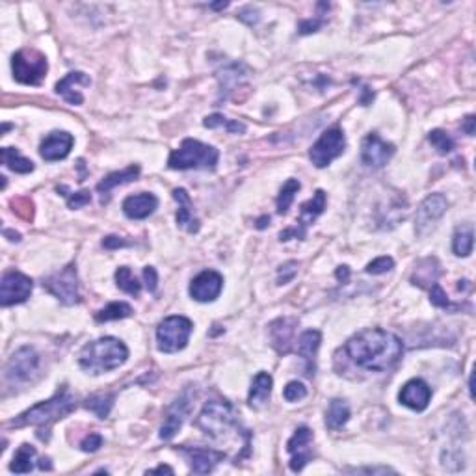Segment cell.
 I'll return each instance as SVG.
<instances>
[{
	"instance_id": "1",
	"label": "cell",
	"mask_w": 476,
	"mask_h": 476,
	"mask_svg": "<svg viewBox=\"0 0 476 476\" xmlns=\"http://www.w3.org/2000/svg\"><path fill=\"white\" fill-rule=\"evenodd\" d=\"M346 356L351 363L365 370L386 372L400 361L404 351L402 340L386 329H363L344 344Z\"/></svg>"
},
{
	"instance_id": "2",
	"label": "cell",
	"mask_w": 476,
	"mask_h": 476,
	"mask_svg": "<svg viewBox=\"0 0 476 476\" xmlns=\"http://www.w3.org/2000/svg\"><path fill=\"white\" fill-rule=\"evenodd\" d=\"M196 425L205 436L212 437L216 441H229L231 437H250V431L244 430L238 415L227 400H210L201 409Z\"/></svg>"
},
{
	"instance_id": "3",
	"label": "cell",
	"mask_w": 476,
	"mask_h": 476,
	"mask_svg": "<svg viewBox=\"0 0 476 476\" xmlns=\"http://www.w3.org/2000/svg\"><path fill=\"white\" fill-rule=\"evenodd\" d=\"M77 408V400L71 395L68 387L63 386L62 389H58L56 395L45 402H40L32 406L30 409H26L24 413H21L17 419H13L10 422V426L13 428H23V426H35L40 434L38 437L41 436V431H51V426L56 422V420L68 417L73 409ZM51 436V434H49Z\"/></svg>"
},
{
	"instance_id": "4",
	"label": "cell",
	"mask_w": 476,
	"mask_h": 476,
	"mask_svg": "<svg viewBox=\"0 0 476 476\" xmlns=\"http://www.w3.org/2000/svg\"><path fill=\"white\" fill-rule=\"evenodd\" d=\"M127 359H129V350L116 337L91 340L79 354V365L90 374H102V372L119 369Z\"/></svg>"
},
{
	"instance_id": "5",
	"label": "cell",
	"mask_w": 476,
	"mask_h": 476,
	"mask_svg": "<svg viewBox=\"0 0 476 476\" xmlns=\"http://www.w3.org/2000/svg\"><path fill=\"white\" fill-rule=\"evenodd\" d=\"M218 159V149L193 138H187L181 148L170 154L168 166L171 170H214Z\"/></svg>"
},
{
	"instance_id": "6",
	"label": "cell",
	"mask_w": 476,
	"mask_h": 476,
	"mask_svg": "<svg viewBox=\"0 0 476 476\" xmlns=\"http://www.w3.org/2000/svg\"><path fill=\"white\" fill-rule=\"evenodd\" d=\"M13 79L26 86H40L49 71L45 54L35 49H23L13 54L12 58Z\"/></svg>"
},
{
	"instance_id": "7",
	"label": "cell",
	"mask_w": 476,
	"mask_h": 476,
	"mask_svg": "<svg viewBox=\"0 0 476 476\" xmlns=\"http://www.w3.org/2000/svg\"><path fill=\"white\" fill-rule=\"evenodd\" d=\"M192 322L187 317L175 315L168 317L159 324L157 328V346L164 354H175L188 344V339L192 335Z\"/></svg>"
},
{
	"instance_id": "8",
	"label": "cell",
	"mask_w": 476,
	"mask_h": 476,
	"mask_svg": "<svg viewBox=\"0 0 476 476\" xmlns=\"http://www.w3.org/2000/svg\"><path fill=\"white\" fill-rule=\"evenodd\" d=\"M43 289L51 292L54 298L65 303V306H74L80 301L79 290V273L74 264H68L60 272H54L43 279Z\"/></svg>"
},
{
	"instance_id": "9",
	"label": "cell",
	"mask_w": 476,
	"mask_h": 476,
	"mask_svg": "<svg viewBox=\"0 0 476 476\" xmlns=\"http://www.w3.org/2000/svg\"><path fill=\"white\" fill-rule=\"evenodd\" d=\"M344 132L340 131L339 127H333V129H328L317 142L312 143L311 151H309V159L317 168H326L335 159H339L340 154L344 153Z\"/></svg>"
},
{
	"instance_id": "10",
	"label": "cell",
	"mask_w": 476,
	"mask_h": 476,
	"mask_svg": "<svg viewBox=\"0 0 476 476\" xmlns=\"http://www.w3.org/2000/svg\"><path fill=\"white\" fill-rule=\"evenodd\" d=\"M40 369V356L32 346H23L19 348L6 365V380L12 383H24L32 380V376Z\"/></svg>"
},
{
	"instance_id": "11",
	"label": "cell",
	"mask_w": 476,
	"mask_h": 476,
	"mask_svg": "<svg viewBox=\"0 0 476 476\" xmlns=\"http://www.w3.org/2000/svg\"><path fill=\"white\" fill-rule=\"evenodd\" d=\"M326 199H328L326 198V192H324V190H317L315 196H312L309 201H306V203L301 205L300 220L296 221V225L287 229V231L279 232V240L285 242V240H289L290 237L303 240L307 235V229L315 223V220H317L318 216L324 212V209H326Z\"/></svg>"
},
{
	"instance_id": "12",
	"label": "cell",
	"mask_w": 476,
	"mask_h": 476,
	"mask_svg": "<svg viewBox=\"0 0 476 476\" xmlns=\"http://www.w3.org/2000/svg\"><path fill=\"white\" fill-rule=\"evenodd\" d=\"M448 201L443 193H430L428 198L419 205L415 214V231L419 237H426L428 232L437 225L443 214L447 212Z\"/></svg>"
},
{
	"instance_id": "13",
	"label": "cell",
	"mask_w": 476,
	"mask_h": 476,
	"mask_svg": "<svg viewBox=\"0 0 476 476\" xmlns=\"http://www.w3.org/2000/svg\"><path fill=\"white\" fill-rule=\"evenodd\" d=\"M34 289V283L29 276L21 272L10 270L2 276V283H0V303L2 307L15 306V303H23L30 298Z\"/></svg>"
},
{
	"instance_id": "14",
	"label": "cell",
	"mask_w": 476,
	"mask_h": 476,
	"mask_svg": "<svg viewBox=\"0 0 476 476\" xmlns=\"http://www.w3.org/2000/svg\"><path fill=\"white\" fill-rule=\"evenodd\" d=\"M190 408H192V392H190V389H184L168 408L166 419L162 422V428H160V439L170 441L175 437L177 431L181 430L182 422L187 420Z\"/></svg>"
},
{
	"instance_id": "15",
	"label": "cell",
	"mask_w": 476,
	"mask_h": 476,
	"mask_svg": "<svg viewBox=\"0 0 476 476\" xmlns=\"http://www.w3.org/2000/svg\"><path fill=\"white\" fill-rule=\"evenodd\" d=\"M312 431L307 426H300L294 431V436L290 437L287 443V450L290 454V470L292 473H300L309 461H311L312 450Z\"/></svg>"
},
{
	"instance_id": "16",
	"label": "cell",
	"mask_w": 476,
	"mask_h": 476,
	"mask_svg": "<svg viewBox=\"0 0 476 476\" xmlns=\"http://www.w3.org/2000/svg\"><path fill=\"white\" fill-rule=\"evenodd\" d=\"M392 154H395V145L381 140L376 132L365 136L361 143V162L370 168H383L392 159Z\"/></svg>"
},
{
	"instance_id": "17",
	"label": "cell",
	"mask_w": 476,
	"mask_h": 476,
	"mask_svg": "<svg viewBox=\"0 0 476 476\" xmlns=\"http://www.w3.org/2000/svg\"><path fill=\"white\" fill-rule=\"evenodd\" d=\"M221 289H223V278L214 270H205L193 278L192 285H190V296L196 301L207 303V301H214L220 296Z\"/></svg>"
},
{
	"instance_id": "18",
	"label": "cell",
	"mask_w": 476,
	"mask_h": 476,
	"mask_svg": "<svg viewBox=\"0 0 476 476\" xmlns=\"http://www.w3.org/2000/svg\"><path fill=\"white\" fill-rule=\"evenodd\" d=\"M179 450L187 456L188 463H190V469H192V473H196V475L212 473L216 465L225 458V454L223 452H216L212 448L205 447H181Z\"/></svg>"
},
{
	"instance_id": "19",
	"label": "cell",
	"mask_w": 476,
	"mask_h": 476,
	"mask_svg": "<svg viewBox=\"0 0 476 476\" xmlns=\"http://www.w3.org/2000/svg\"><path fill=\"white\" fill-rule=\"evenodd\" d=\"M73 136L65 131H54L41 142L40 154L41 159H45L47 162H56V160H63L71 153L73 148Z\"/></svg>"
},
{
	"instance_id": "20",
	"label": "cell",
	"mask_w": 476,
	"mask_h": 476,
	"mask_svg": "<svg viewBox=\"0 0 476 476\" xmlns=\"http://www.w3.org/2000/svg\"><path fill=\"white\" fill-rule=\"evenodd\" d=\"M431 398V389L428 387L425 380H409L402 387V391L398 395V400L406 406V408L413 409V411H425L428 408Z\"/></svg>"
},
{
	"instance_id": "21",
	"label": "cell",
	"mask_w": 476,
	"mask_h": 476,
	"mask_svg": "<svg viewBox=\"0 0 476 476\" xmlns=\"http://www.w3.org/2000/svg\"><path fill=\"white\" fill-rule=\"evenodd\" d=\"M91 84V79L82 71H73V73L65 74L60 82L56 84V93L62 95L63 101H68L69 104H82L84 97L80 88H88Z\"/></svg>"
},
{
	"instance_id": "22",
	"label": "cell",
	"mask_w": 476,
	"mask_h": 476,
	"mask_svg": "<svg viewBox=\"0 0 476 476\" xmlns=\"http://www.w3.org/2000/svg\"><path fill=\"white\" fill-rule=\"evenodd\" d=\"M320 342H322L320 331H317V329H307V331H303L300 335L298 344H296V351L306 361V374L309 378H312L315 370H317V351L320 348Z\"/></svg>"
},
{
	"instance_id": "23",
	"label": "cell",
	"mask_w": 476,
	"mask_h": 476,
	"mask_svg": "<svg viewBox=\"0 0 476 476\" xmlns=\"http://www.w3.org/2000/svg\"><path fill=\"white\" fill-rule=\"evenodd\" d=\"M157 207H159V199H157V196L149 192L129 196L123 201V212L131 220H145V218L153 214Z\"/></svg>"
},
{
	"instance_id": "24",
	"label": "cell",
	"mask_w": 476,
	"mask_h": 476,
	"mask_svg": "<svg viewBox=\"0 0 476 476\" xmlns=\"http://www.w3.org/2000/svg\"><path fill=\"white\" fill-rule=\"evenodd\" d=\"M296 318H278L276 322L270 326V335H272V342L279 354H289L292 339H294L296 329Z\"/></svg>"
},
{
	"instance_id": "25",
	"label": "cell",
	"mask_w": 476,
	"mask_h": 476,
	"mask_svg": "<svg viewBox=\"0 0 476 476\" xmlns=\"http://www.w3.org/2000/svg\"><path fill=\"white\" fill-rule=\"evenodd\" d=\"M173 199L179 203V210H177V223L187 229L188 232H198L199 231V221L192 212V201L188 198V193L184 188H175L173 190Z\"/></svg>"
},
{
	"instance_id": "26",
	"label": "cell",
	"mask_w": 476,
	"mask_h": 476,
	"mask_svg": "<svg viewBox=\"0 0 476 476\" xmlns=\"http://www.w3.org/2000/svg\"><path fill=\"white\" fill-rule=\"evenodd\" d=\"M272 387H273L272 376L268 374V372H259V374L253 378V381H251L250 395H248V404H250L253 409L262 408V406L270 400Z\"/></svg>"
},
{
	"instance_id": "27",
	"label": "cell",
	"mask_w": 476,
	"mask_h": 476,
	"mask_svg": "<svg viewBox=\"0 0 476 476\" xmlns=\"http://www.w3.org/2000/svg\"><path fill=\"white\" fill-rule=\"evenodd\" d=\"M140 175V166H129L123 171H113L110 175H106L99 184H97V192L102 196V201H106L108 193L112 192L113 188L119 184H127V182L136 181Z\"/></svg>"
},
{
	"instance_id": "28",
	"label": "cell",
	"mask_w": 476,
	"mask_h": 476,
	"mask_svg": "<svg viewBox=\"0 0 476 476\" xmlns=\"http://www.w3.org/2000/svg\"><path fill=\"white\" fill-rule=\"evenodd\" d=\"M350 420V408L344 400L340 398H335L331 400L328 406V411H326V426L329 430H340L342 426Z\"/></svg>"
},
{
	"instance_id": "29",
	"label": "cell",
	"mask_w": 476,
	"mask_h": 476,
	"mask_svg": "<svg viewBox=\"0 0 476 476\" xmlns=\"http://www.w3.org/2000/svg\"><path fill=\"white\" fill-rule=\"evenodd\" d=\"M439 273H441V270H439L437 259L436 257H428L417 267L411 281H413V285H419V287H431L439 278Z\"/></svg>"
},
{
	"instance_id": "30",
	"label": "cell",
	"mask_w": 476,
	"mask_h": 476,
	"mask_svg": "<svg viewBox=\"0 0 476 476\" xmlns=\"http://www.w3.org/2000/svg\"><path fill=\"white\" fill-rule=\"evenodd\" d=\"M473 244H475V232H473L470 223L459 227L458 231L454 232L452 251L458 257H469L473 253Z\"/></svg>"
},
{
	"instance_id": "31",
	"label": "cell",
	"mask_w": 476,
	"mask_h": 476,
	"mask_svg": "<svg viewBox=\"0 0 476 476\" xmlns=\"http://www.w3.org/2000/svg\"><path fill=\"white\" fill-rule=\"evenodd\" d=\"M246 68L242 65V63H229L227 68H223L218 73V79H220V86H221V93H223V97L229 93V91L235 88V86L240 82V80L244 79L246 77Z\"/></svg>"
},
{
	"instance_id": "32",
	"label": "cell",
	"mask_w": 476,
	"mask_h": 476,
	"mask_svg": "<svg viewBox=\"0 0 476 476\" xmlns=\"http://www.w3.org/2000/svg\"><path fill=\"white\" fill-rule=\"evenodd\" d=\"M2 164L6 166L8 170L15 171V173H30V171H34V162L24 159L23 154L13 148L2 149Z\"/></svg>"
},
{
	"instance_id": "33",
	"label": "cell",
	"mask_w": 476,
	"mask_h": 476,
	"mask_svg": "<svg viewBox=\"0 0 476 476\" xmlns=\"http://www.w3.org/2000/svg\"><path fill=\"white\" fill-rule=\"evenodd\" d=\"M113 406V395L110 392H95L84 400V408L95 413L99 419H106Z\"/></svg>"
},
{
	"instance_id": "34",
	"label": "cell",
	"mask_w": 476,
	"mask_h": 476,
	"mask_svg": "<svg viewBox=\"0 0 476 476\" xmlns=\"http://www.w3.org/2000/svg\"><path fill=\"white\" fill-rule=\"evenodd\" d=\"M35 461V448L32 445H21L17 450V454L13 456V461L10 465V470L12 473H21V475H26L30 470L34 469Z\"/></svg>"
},
{
	"instance_id": "35",
	"label": "cell",
	"mask_w": 476,
	"mask_h": 476,
	"mask_svg": "<svg viewBox=\"0 0 476 476\" xmlns=\"http://www.w3.org/2000/svg\"><path fill=\"white\" fill-rule=\"evenodd\" d=\"M132 315V307L125 301H113L108 303L104 309L95 315L97 322H110V320H121V318H129Z\"/></svg>"
},
{
	"instance_id": "36",
	"label": "cell",
	"mask_w": 476,
	"mask_h": 476,
	"mask_svg": "<svg viewBox=\"0 0 476 476\" xmlns=\"http://www.w3.org/2000/svg\"><path fill=\"white\" fill-rule=\"evenodd\" d=\"M301 188V182L298 181V179H289V181L285 182L283 188H281V192H279L278 196V212L279 214H287L290 209V205H292V201H294L296 193L300 192Z\"/></svg>"
},
{
	"instance_id": "37",
	"label": "cell",
	"mask_w": 476,
	"mask_h": 476,
	"mask_svg": "<svg viewBox=\"0 0 476 476\" xmlns=\"http://www.w3.org/2000/svg\"><path fill=\"white\" fill-rule=\"evenodd\" d=\"M203 125L207 129H218V127H223L225 131L232 132V134H244L246 132V125L240 123V121H232V119H227L225 116L221 113H212L209 118H205Z\"/></svg>"
},
{
	"instance_id": "38",
	"label": "cell",
	"mask_w": 476,
	"mask_h": 476,
	"mask_svg": "<svg viewBox=\"0 0 476 476\" xmlns=\"http://www.w3.org/2000/svg\"><path fill=\"white\" fill-rule=\"evenodd\" d=\"M116 283H118V287L123 290V292H127V294L131 296H138L140 294V290H142L140 281L132 276L131 268L127 267L118 268V272H116Z\"/></svg>"
},
{
	"instance_id": "39",
	"label": "cell",
	"mask_w": 476,
	"mask_h": 476,
	"mask_svg": "<svg viewBox=\"0 0 476 476\" xmlns=\"http://www.w3.org/2000/svg\"><path fill=\"white\" fill-rule=\"evenodd\" d=\"M428 140H430L431 145L437 149V153H441V154L450 153V151H454V148H456V143H454L452 138L448 136L445 131H441V129L431 131L430 134H428Z\"/></svg>"
},
{
	"instance_id": "40",
	"label": "cell",
	"mask_w": 476,
	"mask_h": 476,
	"mask_svg": "<svg viewBox=\"0 0 476 476\" xmlns=\"http://www.w3.org/2000/svg\"><path fill=\"white\" fill-rule=\"evenodd\" d=\"M58 193H62L63 198L68 199L69 209H80V207H86V205L91 201V193L88 190H80V192H69L68 187H58Z\"/></svg>"
},
{
	"instance_id": "41",
	"label": "cell",
	"mask_w": 476,
	"mask_h": 476,
	"mask_svg": "<svg viewBox=\"0 0 476 476\" xmlns=\"http://www.w3.org/2000/svg\"><path fill=\"white\" fill-rule=\"evenodd\" d=\"M392 268H395V261H392L391 257H378V259H374V261L367 264L365 272L372 273V276H380V273L391 272Z\"/></svg>"
},
{
	"instance_id": "42",
	"label": "cell",
	"mask_w": 476,
	"mask_h": 476,
	"mask_svg": "<svg viewBox=\"0 0 476 476\" xmlns=\"http://www.w3.org/2000/svg\"><path fill=\"white\" fill-rule=\"evenodd\" d=\"M283 397L287 402H298L307 397V389L300 381H289L283 389Z\"/></svg>"
},
{
	"instance_id": "43",
	"label": "cell",
	"mask_w": 476,
	"mask_h": 476,
	"mask_svg": "<svg viewBox=\"0 0 476 476\" xmlns=\"http://www.w3.org/2000/svg\"><path fill=\"white\" fill-rule=\"evenodd\" d=\"M430 301L436 307H441V309H456V307L450 303V300L445 294V290L441 289V285L434 283L430 287Z\"/></svg>"
},
{
	"instance_id": "44",
	"label": "cell",
	"mask_w": 476,
	"mask_h": 476,
	"mask_svg": "<svg viewBox=\"0 0 476 476\" xmlns=\"http://www.w3.org/2000/svg\"><path fill=\"white\" fill-rule=\"evenodd\" d=\"M12 207L13 212H17L23 220H32V216H34V205H32L30 199L21 198L17 199V201H12Z\"/></svg>"
},
{
	"instance_id": "45",
	"label": "cell",
	"mask_w": 476,
	"mask_h": 476,
	"mask_svg": "<svg viewBox=\"0 0 476 476\" xmlns=\"http://www.w3.org/2000/svg\"><path fill=\"white\" fill-rule=\"evenodd\" d=\"M296 273H298V262L290 261L287 262V264H283V267L278 270V285L290 283V281L294 279Z\"/></svg>"
},
{
	"instance_id": "46",
	"label": "cell",
	"mask_w": 476,
	"mask_h": 476,
	"mask_svg": "<svg viewBox=\"0 0 476 476\" xmlns=\"http://www.w3.org/2000/svg\"><path fill=\"white\" fill-rule=\"evenodd\" d=\"M101 447H102L101 434H90V436H86L84 439H82V443H80V448H82L84 452H95V450H99Z\"/></svg>"
},
{
	"instance_id": "47",
	"label": "cell",
	"mask_w": 476,
	"mask_h": 476,
	"mask_svg": "<svg viewBox=\"0 0 476 476\" xmlns=\"http://www.w3.org/2000/svg\"><path fill=\"white\" fill-rule=\"evenodd\" d=\"M324 23H326V19H324L322 13H318L317 19H307V21L300 23V34H312V32H317Z\"/></svg>"
},
{
	"instance_id": "48",
	"label": "cell",
	"mask_w": 476,
	"mask_h": 476,
	"mask_svg": "<svg viewBox=\"0 0 476 476\" xmlns=\"http://www.w3.org/2000/svg\"><path fill=\"white\" fill-rule=\"evenodd\" d=\"M143 279H145V287H148L149 292H154V290H157V283H159L157 270H154L153 267L143 268Z\"/></svg>"
},
{
	"instance_id": "49",
	"label": "cell",
	"mask_w": 476,
	"mask_h": 476,
	"mask_svg": "<svg viewBox=\"0 0 476 476\" xmlns=\"http://www.w3.org/2000/svg\"><path fill=\"white\" fill-rule=\"evenodd\" d=\"M238 19H240V21H244L246 24L253 26V24L259 23V12L253 10V8H244L242 12L238 13Z\"/></svg>"
},
{
	"instance_id": "50",
	"label": "cell",
	"mask_w": 476,
	"mask_h": 476,
	"mask_svg": "<svg viewBox=\"0 0 476 476\" xmlns=\"http://www.w3.org/2000/svg\"><path fill=\"white\" fill-rule=\"evenodd\" d=\"M129 244H131L129 240H125V238H119V237H106L104 240H102V246H104L106 250L125 248V246H129Z\"/></svg>"
},
{
	"instance_id": "51",
	"label": "cell",
	"mask_w": 476,
	"mask_h": 476,
	"mask_svg": "<svg viewBox=\"0 0 476 476\" xmlns=\"http://www.w3.org/2000/svg\"><path fill=\"white\" fill-rule=\"evenodd\" d=\"M335 276H337V279H339L340 283H348V279H350V268L339 267L337 268V272H335Z\"/></svg>"
},
{
	"instance_id": "52",
	"label": "cell",
	"mask_w": 476,
	"mask_h": 476,
	"mask_svg": "<svg viewBox=\"0 0 476 476\" xmlns=\"http://www.w3.org/2000/svg\"><path fill=\"white\" fill-rule=\"evenodd\" d=\"M475 121H476L475 116H467V118H465V121H463V125H461L463 127V131L467 132L469 136H473V134H475Z\"/></svg>"
},
{
	"instance_id": "53",
	"label": "cell",
	"mask_w": 476,
	"mask_h": 476,
	"mask_svg": "<svg viewBox=\"0 0 476 476\" xmlns=\"http://www.w3.org/2000/svg\"><path fill=\"white\" fill-rule=\"evenodd\" d=\"M162 473L173 475V469H171V467H168V465H160V467H157V469L148 470V475H162Z\"/></svg>"
},
{
	"instance_id": "54",
	"label": "cell",
	"mask_w": 476,
	"mask_h": 476,
	"mask_svg": "<svg viewBox=\"0 0 476 476\" xmlns=\"http://www.w3.org/2000/svg\"><path fill=\"white\" fill-rule=\"evenodd\" d=\"M40 469H43V470H51L52 469V465H51V459L49 458H41L40 459Z\"/></svg>"
},
{
	"instance_id": "55",
	"label": "cell",
	"mask_w": 476,
	"mask_h": 476,
	"mask_svg": "<svg viewBox=\"0 0 476 476\" xmlns=\"http://www.w3.org/2000/svg\"><path fill=\"white\" fill-rule=\"evenodd\" d=\"M4 237H12L10 240H15V242H17V240H21V235H19V232H12L10 229H6V231H4Z\"/></svg>"
},
{
	"instance_id": "56",
	"label": "cell",
	"mask_w": 476,
	"mask_h": 476,
	"mask_svg": "<svg viewBox=\"0 0 476 476\" xmlns=\"http://www.w3.org/2000/svg\"><path fill=\"white\" fill-rule=\"evenodd\" d=\"M267 221L270 223V216H264V218H261V220H259V223H257V227H259V229H264V227H267Z\"/></svg>"
},
{
	"instance_id": "57",
	"label": "cell",
	"mask_w": 476,
	"mask_h": 476,
	"mask_svg": "<svg viewBox=\"0 0 476 476\" xmlns=\"http://www.w3.org/2000/svg\"><path fill=\"white\" fill-rule=\"evenodd\" d=\"M229 6V2H220V4H212V8L214 10H221V8H227Z\"/></svg>"
}]
</instances>
